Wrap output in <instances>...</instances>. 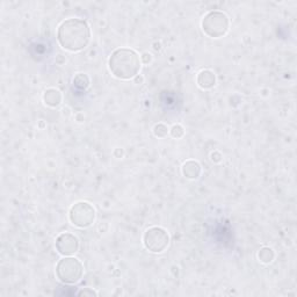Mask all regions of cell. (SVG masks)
<instances>
[{"mask_svg":"<svg viewBox=\"0 0 297 297\" xmlns=\"http://www.w3.org/2000/svg\"><path fill=\"white\" fill-rule=\"evenodd\" d=\"M57 40L63 49L71 53L85 49L91 41L89 23L79 18H71L63 21L57 30Z\"/></svg>","mask_w":297,"mask_h":297,"instance_id":"1","label":"cell"},{"mask_svg":"<svg viewBox=\"0 0 297 297\" xmlns=\"http://www.w3.org/2000/svg\"><path fill=\"white\" fill-rule=\"evenodd\" d=\"M141 65V57L138 54L127 48L115 50L108 60L109 71L115 78L121 80H130L137 77Z\"/></svg>","mask_w":297,"mask_h":297,"instance_id":"2","label":"cell"},{"mask_svg":"<svg viewBox=\"0 0 297 297\" xmlns=\"http://www.w3.org/2000/svg\"><path fill=\"white\" fill-rule=\"evenodd\" d=\"M56 275L60 282L74 284L79 282L84 275V266L75 258L65 257L60 259L56 266Z\"/></svg>","mask_w":297,"mask_h":297,"instance_id":"3","label":"cell"},{"mask_svg":"<svg viewBox=\"0 0 297 297\" xmlns=\"http://www.w3.org/2000/svg\"><path fill=\"white\" fill-rule=\"evenodd\" d=\"M229 27V18L220 11L209 12L202 20L203 33L211 38L223 37L228 33Z\"/></svg>","mask_w":297,"mask_h":297,"instance_id":"4","label":"cell"},{"mask_svg":"<svg viewBox=\"0 0 297 297\" xmlns=\"http://www.w3.org/2000/svg\"><path fill=\"white\" fill-rule=\"evenodd\" d=\"M69 217L71 223L77 228H89L95 220V209L89 202H78L70 209Z\"/></svg>","mask_w":297,"mask_h":297,"instance_id":"5","label":"cell"},{"mask_svg":"<svg viewBox=\"0 0 297 297\" xmlns=\"http://www.w3.org/2000/svg\"><path fill=\"white\" fill-rule=\"evenodd\" d=\"M143 243L147 250L152 253H162L169 244V236L165 229L152 226L148 229L143 236Z\"/></svg>","mask_w":297,"mask_h":297,"instance_id":"6","label":"cell"},{"mask_svg":"<svg viewBox=\"0 0 297 297\" xmlns=\"http://www.w3.org/2000/svg\"><path fill=\"white\" fill-rule=\"evenodd\" d=\"M79 241L74 235L70 232H64L59 235L56 239V250L59 254L64 257H70L78 252Z\"/></svg>","mask_w":297,"mask_h":297,"instance_id":"7","label":"cell"},{"mask_svg":"<svg viewBox=\"0 0 297 297\" xmlns=\"http://www.w3.org/2000/svg\"><path fill=\"white\" fill-rule=\"evenodd\" d=\"M198 85L202 90H210L216 85V75L210 70H202L198 75Z\"/></svg>","mask_w":297,"mask_h":297,"instance_id":"8","label":"cell"},{"mask_svg":"<svg viewBox=\"0 0 297 297\" xmlns=\"http://www.w3.org/2000/svg\"><path fill=\"white\" fill-rule=\"evenodd\" d=\"M183 174L187 179H198L201 174V165L198 162L188 160L184 164Z\"/></svg>","mask_w":297,"mask_h":297,"instance_id":"9","label":"cell"},{"mask_svg":"<svg viewBox=\"0 0 297 297\" xmlns=\"http://www.w3.org/2000/svg\"><path fill=\"white\" fill-rule=\"evenodd\" d=\"M43 101L44 104L49 107H57L62 102V94L58 90L56 89H49L44 92L43 94Z\"/></svg>","mask_w":297,"mask_h":297,"instance_id":"10","label":"cell"},{"mask_svg":"<svg viewBox=\"0 0 297 297\" xmlns=\"http://www.w3.org/2000/svg\"><path fill=\"white\" fill-rule=\"evenodd\" d=\"M274 251L272 250L271 247H262L261 250L259 251V253H258V258H259V260L262 263H271L273 260H274Z\"/></svg>","mask_w":297,"mask_h":297,"instance_id":"11","label":"cell"},{"mask_svg":"<svg viewBox=\"0 0 297 297\" xmlns=\"http://www.w3.org/2000/svg\"><path fill=\"white\" fill-rule=\"evenodd\" d=\"M74 85L79 90H86L90 86V78L85 74H78L74 78Z\"/></svg>","mask_w":297,"mask_h":297,"instance_id":"12","label":"cell"},{"mask_svg":"<svg viewBox=\"0 0 297 297\" xmlns=\"http://www.w3.org/2000/svg\"><path fill=\"white\" fill-rule=\"evenodd\" d=\"M153 134H154V136H156V137L164 138L165 136H167V134H168V128L165 126V124H163V123L156 124V126H154V128H153Z\"/></svg>","mask_w":297,"mask_h":297,"instance_id":"13","label":"cell"},{"mask_svg":"<svg viewBox=\"0 0 297 297\" xmlns=\"http://www.w3.org/2000/svg\"><path fill=\"white\" fill-rule=\"evenodd\" d=\"M171 131V135L173 138H181L185 135V130L180 124H175V126L172 127V129L169 130Z\"/></svg>","mask_w":297,"mask_h":297,"instance_id":"14","label":"cell"},{"mask_svg":"<svg viewBox=\"0 0 297 297\" xmlns=\"http://www.w3.org/2000/svg\"><path fill=\"white\" fill-rule=\"evenodd\" d=\"M77 295H79V296H96L98 294H96L94 290L90 289V288H84V289H81L80 292L77 294Z\"/></svg>","mask_w":297,"mask_h":297,"instance_id":"15","label":"cell"},{"mask_svg":"<svg viewBox=\"0 0 297 297\" xmlns=\"http://www.w3.org/2000/svg\"><path fill=\"white\" fill-rule=\"evenodd\" d=\"M141 62H143L144 64H148V63L151 62V55L148 54V53H145V54L142 55V56H141Z\"/></svg>","mask_w":297,"mask_h":297,"instance_id":"16","label":"cell"}]
</instances>
